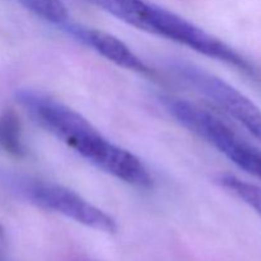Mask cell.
I'll list each match as a JSON object with an SVG mask.
<instances>
[{
    "mask_svg": "<svg viewBox=\"0 0 261 261\" xmlns=\"http://www.w3.org/2000/svg\"><path fill=\"white\" fill-rule=\"evenodd\" d=\"M172 70L193 88L218 105L261 142V110L249 97L219 76L190 63L175 61Z\"/></svg>",
    "mask_w": 261,
    "mask_h": 261,
    "instance_id": "cell-5",
    "label": "cell"
},
{
    "mask_svg": "<svg viewBox=\"0 0 261 261\" xmlns=\"http://www.w3.org/2000/svg\"><path fill=\"white\" fill-rule=\"evenodd\" d=\"M61 28L105 59L116 64L117 66L143 75H153L152 69L148 68L147 64L137 54L133 53L129 46L125 45L120 38L115 37L111 33L70 23V20Z\"/></svg>",
    "mask_w": 261,
    "mask_h": 261,
    "instance_id": "cell-6",
    "label": "cell"
},
{
    "mask_svg": "<svg viewBox=\"0 0 261 261\" xmlns=\"http://www.w3.org/2000/svg\"><path fill=\"white\" fill-rule=\"evenodd\" d=\"M170 115L184 127L208 142L245 172L261 180V152L242 139L212 112L175 97H161Z\"/></svg>",
    "mask_w": 261,
    "mask_h": 261,
    "instance_id": "cell-2",
    "label": "cell"
},
{
    "mask_svg": "<svg viewBox=\"0 0 261 261\" xmlns=\"http://www.w3.org/2000/svg\"><path fill=\"white\" fill-rule=\"evenodd\" d=\"M18 103L41 127L103 172L138 189H150L153 178L144 163L105 138L86 117L66 105L31 89L15 94Z\"/></svg>",
    "mask_w": 261,
    "mask_h": 261,
    "instance_id": "cell-1",
    "label": "cell"
},
{
    "mask_svg": "<svg viewBox=\"0 0 261 261\" xmlns=\"http://www.w3.org/2000/svg\"><path fill=\"white\" fill-rule=\"evenodd\" d=\"M25 9L46 22L56 25H65L69 22V12L61 0H17Z\"/></svg>",
    "mask_w": 261,
    "mask_h": 261,
    "instance_id": "cell-10",
    "label": "cell"
},
{
    "mask_svg": "<svg viewBox=\"0 0 261 261\" xmlns=\"http://www.w3.org/2000/svg\"><path fill=\"white\" fill-rule=\"evenodd\" d=\"M117 19L145 32L147 17L152 3L145 0H89Z\"/></svg>",
    "mask_w": 261,
    "mask_h": 261,
    "instance_id": "cell-7",
    "label": "cell"
},
{
    "mask_svg": "<svg viewBox=\"0 0 261 261\" xmlns=\"http://www.w3.org/2000/svg\"><path fill=\"white\" fill-rule=\"evenodd\" d=\"M145 32L181 43L196 53L233 66L236 70L252 81H261V71L239 51L203 28L165 8L150 4Z\"/></svg>",
    "mask_w": 261,
    "mask_h": 261,
    "instance_id": "cell-3",
    "label": "cell"
},
{
    "mask_svg": "<svg viewBox=\"0 0 261 261\" xmlns=\"http://www.w3.org/2000/svg\"><path fill=\"white\" fill-rule=\"evenodd\" d=\"M0 148L17 158H23L27 153L23 143L19 116L12 109L4 110L0 114Z\"/></svg>",
    "mask_w": 261,
    "mask_h": 261,
    "instance_id": "cell-8",
    "label": "cell"
},
{
    "mask_svg": "<svg viewBox=\"0 0 261 261\" xmlns=\"http://www.w3.org/2000/svg\"><path fill=\"white\" fill-rule=\"evenodd\" d=\"M217 182L231 191L233 195L241 199L244 203L251 206L255 212L261 217V188L254 184L246 182L232 173H221L217 176Z\"/></svg>",
    "mask_w": 261,
    "mask_h": 261,
    "instance_id": "cell-9",
    "label": "cell"
},
{
    "mask_svg": "<svg viewBox=\"0 0 261 261\" xmlns=\"http://www.w3.org/2000/svg\"><path fill=\"white\" fill-rule=\"evenodd\" d=\"M3 241H4V231H3L2 226H0V247H2Z\"/></svg>",
    "mask_w": 261,
    "mask_h": 261,
    "instance_id": "cell-11",
    "label": "cell"
},
{
    "mask_svg": "<svg viewBox=\"0 0 261 261\" xmlns=\"http://www.w3.org/2000/svg\"><path fill=\"white\" fill-rule=\"evenodd\" d=\"M18 190L38 208L61 214L105 233L117 231V224L112 217L65 186L40 180H23L18 185Z\"/></svg>",
    "mask_w": 261,
    "mask_h": 261,
    "instance_id": "cell-4",
    "label": "cell"
}]
</instances>
